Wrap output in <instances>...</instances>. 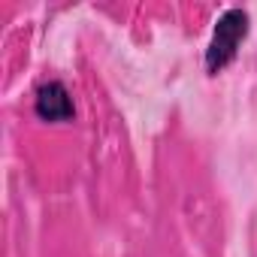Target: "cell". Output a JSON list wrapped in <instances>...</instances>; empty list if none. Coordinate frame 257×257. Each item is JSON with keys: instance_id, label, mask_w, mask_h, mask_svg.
<instances>
[{"instance_id": "6da1fadb", "label": "cell", "mask_w": 257, "mask_h": 257, "mask_svg": "<svg viewBox=\"0 0 257 257\" xmlns=\"http://www.w3.org/2000/svg\"><path fill=\"white\" fill-rule=\"evenodd\" d=\"M248 28H251V19L239 7H230V10H224L218 16L212 40H209V49H206V73L209 76H218L221 70H227L236 61L239 46L248 37Z\"/></svg>"}, {"instance_id": "7a4b0ae2", "label": "cell", "mask_w": 257, "mask_h": 257, "mask_svg": "<svg viewBox=\"0 0 257 257\" xmlns=\"http://www.w3.org/2000/svg\"><path fill=\"white\" fill-rule=\"evenodd\" d=\"M34 112L40 121L46 124H64V121H73L76 118V103H73V94L70 88L61 82V79H49L37 88L34 94Z\"/></svg>"}]
</instances>
